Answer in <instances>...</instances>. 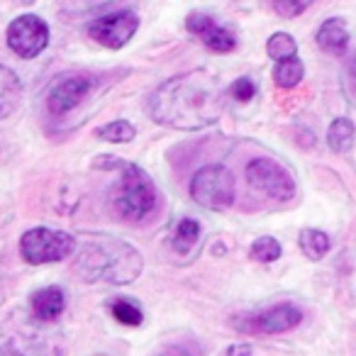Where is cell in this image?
Here are the masks:
<instances>
[{
	"instance_id": "cell-4",
	"label": "cell",
	"mask_w": 356,
	"mask_h": 356,
	"mask_svg": "<svg viewBox=\"0 0 356 356\" xmlns=\"http://www.w3.org/2000/svg\"><path fill=\"white\" fill-rule=\"evenodd\" d=\"M234 193H237V184L234 176L227 166L222 163H208L200 171H195L193 181H191V198L205 210H227L234 203Z\"/></svg>"
},
{
	"instance_id": "cell-21",
	"label": "cell",
	"mask_w": 356,
	"mask_h": 356,
	"mask_svg": "<svg viewBox=\"0 0 356 356\" xmlns=\"http://www.w3.org/2000/svg\"><path fill=\"white\" fill-rule=\"evenodd\" d=\"M110 312H113V317L120 322V325H127V327H139L144 320L142 307H139L134 300H129V298H118V300H113Z\"/></svg>"
},
{
	"instance_id": "cell-5",
	"label": "cell",
	"mask_w": 356,
	"mask_h": 356,
	"mask_svg": "<svg viewBox=\"0 0 356 356\" xmlns=\"http://www.w3.org/2000/svg\"><path fill=\"white\" fill-rule=\"evenodd\" d=\"M247 184L254 191L268 195L271 200L286 203V200L296 198V181H293L291 171L283 166L281 161L271 156H257L247 163Z\"/></svg>"
},
{
	"instance_id": "cell-24",
	"label": "cell",
	"mask_w": 356,
	"mask_h": 356,
	"mask_svg": "<svg viewBox=\"0 0 356 356\" xmlns=\"http://www.w3.org/2000/svg\"><path fill=\"white\" fill-rule=\"evenodd\" d=\"M310 8V3L307 0H300V3H286V0H278V3H273V10L278 13L281 17H296V15H300L302 10H307Z\"/></svg>"
},
{
	"instance_id": "cell-13",
	"label": "cell",
	"mask_w": 356,
	"mask_h": 356,
	"mask_svg": "<svg viewBox=\"0 0 356 356\" xmlns=\"http://www.w3.org/2000/svg\"><path fill=\"white\" fill-rule=\"evenodd\" d=\"M317 44H320L322 51L327 54H334V56H341L346 54L349 49V30H346V22L341 17H330L320 25L315 35Z\"/></svg>"
},
{
	"instance_id": "cell-9",
	"label": "cell",
	"mask_w": 356,
	"mask_h": 356,
	"mask_svg": "<svg viewBox=\"0 0 356 356\" xmlns=\"http://www.w3.org/2000/svg\"><path fill=\"white\" fill-rule=\"evenodd\" d=\"M300 320H302L300 307H296L293 302H281V305H273L268 310L242 317L237 322V330L247 332V334H281V332L298 327Z\"/></svg>"
},
{
	"instance_id": "cell-20",
	"label": "cell",
	"mask_w": 356,
	"mask_h": 356,
	"mask_svg": "<svg viewBox=\"0 0 356 356\" xmlns=\"http://www.w3.org/2000/svg\"><path fill=\"white\" fill-rule=\"evenodd\" d=\"M298 44L288 32H276V35L268 37L266 42V54L271 56L273 61H286V59H296Z\"/></svg>"
},
{
	"instance_id": "cell-2",
	"label": "cell",
	"mask_w": 356,
	"mask_h": 356,
	"mask_svg": "<svg viewBox=\"0 0 356 356\" xmlns=\"http://www.w3.org/2000/svg\"><path fill=\"white\" fill-rule=\"evenodd\" d=\"M142 266V254L132 244L113 237L88 242L76 261V268L86 281H108L115 286H127L137 281Z\"/></svg>"
},
{
	"instance_id": "cell-25",
	"label": "cell",
	"mask_w": 356,
	"mask_h": 356,
	"mask_svg": "<svg viewBox=\"0 0 356 356\" xmlns=\"http://www.w3.org/2000/svg\"><path fill=\"white\" fill-rule=\"evenodd\" d=\"M163 356H195V354L186 351V346H168V349L163 351Z\"/></svg>"
},
{
	"instance_id": "cell-1",
	"label": "cell",
	"mask_w": 356,
	"mask_h": 356,
	"mask_svg": "<svg viewBox=\"0 0 356 356\" xmlns=\"http://www.w3.org/2000/svg\"><path fill=\"white\" fill-rule=\"evenodd\" d=\"M225 93L220 76L210 69H191L163 81L149 98L154 122L173 129H205L222 115Z\"/></svg>"
},
{
	"instance_id": "cell-11",
	"label": "cell",
	"mask_w": 356,
	"mask_h": 356,
	"mask_svg": "<svg viewBox=\"0 0 356 356\" xmlns=\"http://www.w3.org/2000/svg\"><path fill=\"white\" fill-rule=\"evenodd\" d=\"M186 27H188L191 35H195L210 51H218V54H227L237 47V37L232 35V30L222 27L215 20L210 13L193 10L186 17Z\"/></svg>"
},
{
	"instance_id": "cell-15",
	"label": "cell",
	"mask_w": 356,
	"mask_h": 356,
	"mask_svg": "<svg viewBox=\"0 0 356 356\" xmlns=\"http://www.w3.org/2000/svg\"><path fill=\"white\" fill-rule=\"evenodd\" d=\"M200 222L193 218H184L178 220L176 227H173V249L181 254H186L188 249H193L200 239Z\"/></svg>"
},
{
	"instance_id": "cell-17",
	"label": "cell",
	"mask_w": 356,
	"mask_h": 356,
	"mask_svg": "<svg viewBox=\"0 0 356 356\" xmlns=\"http://www.w3.org/2000/svg\"><path fill=\"white\" fill-rule=\"evenodd\" d=\"M300 249L310 261H320L327 252H330V237L322 229H302L300 232Z\"/></svg>"
},
{
	"instance_id": "cell-3",
	"label": "cell",
	"mask_w": 356,
	"mask_h": 356,
	"mask_svg": "<svg viewBox=\"0 0 356 356\" xmlns=\"http://www.w3.org/2000/svg\"><path fill=\"white\" fill-rule=\"evenodd\" d=\"M98 168H115L120 173L113 188V208L127 222H142L156 208V186L142 166L118 156L95 159Z\"/></svg>"
},
{
	"instance_id": "cell-14",
	"label": "cell",
	"mask_w": 356,
	"mask_h": 356,
	"mask_svg": "<svg viewBox=\"0 0 356 356\" xmlns=\"http://www.w3.org/2000/svg\"><path fill=\"white\" fill-rule=\"evenodd\" d=\"M22 98V81L8 66H0V120L13 115V110L20 105Z\"/></svg>"
},
{
	"instance_id": "cell-22",
	"label": "cell",
	"mask_w": 356,
	"mask_h": 356,
	"mask_svg": "<svg viewBox=\"0 0 356 356\" xmlns=\"http://www.w3.org/2000/svg\"><path fill=\"white\" fill-rule=\"evenodd\" d=\"M249 254H252V259H257V261L271 264V261H276V259H281L283 249H281V244H278V239H273V237H259L257 242L252 244Z\"/></svg>"
},
{
	"instance_id": "cell-12",
	"label": "cell",
	"mask_w": 356,
	"mask_h": 356,
	"mask_svg": "<svg viewBox=\"0 0 356 356\" xmlns=\"http://www.w3.org/2000/svg\"><path fill=\"white\" fill-rule=\"evenodd\" d=\"M30 305H32V315H35L37 320L54 322L56 317L64 312L66 296L59 286H47V288H40V291L30 298Z\"/></svg>"
},
{
	"instance_id": "cell-7",
	"label": "cell",
	"mask_w": 356,
	"mask_h": 356,
	"mask_svg": "<svg viewBox=\"0 0 356 356\" xmlns=\"http://www.w3.org/2000/svg\"><path fill=\"white\" fill-rule=\"evenodd\" d=\"M49 44V27L40 15H20L8 25V47L20 59H35Z\"/></svg>"
},
{
	"instance_id": "cell-23",
	"label": "cell",
	"mask_w": 356,
	"mask_h": 356,
	"mask_svg": "<svg viewBox=\"0 0 356 356\" xmlns=\"http://www.w3.org/2000/svg\"><path fill=\"white\" fill-rule=\"evenodd\" d=\"M229 93L239 100V103H252L257 98V83L252 79H239L229 86Z\"/></svg>"
},
{
	"instance_id": "cell-6",
	"label": "cell",
	"mask_w": 356,
	"mask_h": 356,
	"mask_svg": "<svg viewBox=\"0 0 356 356\" xmlns=\"http://www.w3.org/2000/svg\"><path fill=\"white\" fill-rule=\"evenodd\" d=\"M76 249V239L69 232H56V229L35 227L27 229L20 237V254L27 264L40 266V264L64 261Z\"/></svg>"
},
{
	"instance_id": "cell-18",
	"label": "cell",
	"mask_w": 356,
	"mask_h": 356,
	"mask_svg": "<svg viewBox=\"0 0 356 356\" xmlns=\"http://www.w3.org/2000/svg\"><path fill=\"white\" fill-rule=\"evenodd\" d=\"M302 76H305V66H302V61L298 56L296 59L278 61L276 69H273V81H276L278 88H296L302 81Z\"/></svg>"
},
{
	"instance_id": "cell-19",
	"label": "cell",
	"mask_w": 356,
	"mask_h": 356,
	"mask_svg": "<svg viewBox=\"0 0 356 356\" xmlns=\"http://www.w3.org/2000/svg\"><path fill=\"white\" fill-rule=\"evenodd\" d=\"M134 124L127 122V120H113V122L103 124V127L95 129V137L105 139V142H113V144H127L134 139Z\"/></svg>"
},
{
	"instance_id": "cell-10",
	"label": "cell",
	"mask_w": 356,
	"mask_h": 356,
	"mask_svg": "<svg viewBox=\"0 0 356 356\" xmlns=\"http://www.w3.org/2000/svg\"><path fill=\"white\" fill-rule=\"evenodd\" d=\"M90 86V76L83 74H64L49 86V93H47V108L51 115H64L69 110H74L81 100L88 95Z\"/></svg>"
},
{
	"instance_id": "cell-16",
	"label": "cell",
	"mask_w": 356,
	"mask_h": 356,
	"mask_svg": "<svg viewBox=\"0 0 356 356\" xmlns=\"http://www.w3.org/2000/svg\"><path fill=\"white\" fill-rule=\"evenodd\" d=\"M327 144L337 154L349 152L351 144H354V124H351L349 118H337L330 124V129H327Z\"/></svg>"
},
{
	"instance_id": "cell-8",
	"label": "cell",
	"mask_w": 356,
	"mask_h": 356,
	"mask_svg": "<svg viewBox=\"0 0 356 356\" xmlns=\"http://www.w3.org/2000/svg\"><path fill=\"white\" fill-rule=\"evenodd\" d=\"M139 27V15L129 8L98 17L88 25V35L105 49H122Z\"/></svg>"
}]
</instances>
